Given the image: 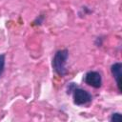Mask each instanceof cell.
Returning <instances> with one entry per match:
<instances>
[{"mask_svg":"<svg viewBox=\"0 0 122 122\" xmlns=\"http://www.w3.org/2000/svg\"><path fill=\"white\" fill-rule=\"evenodd\" d=\"M68 57H69L68 50H60L56 51V53L53 56L52 69L59 76H64L67 73L66 63H67Z\"/></svg>","mask_w":122,"mask_h":122,"instance_id":"obj_1","label":"cell"},{"mask_svg":"<svg viewBox=\"0 0 122 122\" xmlns=\"http://www.w3.org/2000/svg\"><path fill=\"white\" fill-rule=\"evenodd\" d=\"M72 92H73V102L75 105H78V106L86 105V104L90 103L92 99V94L83 89L76 87L72 91Z\"/></svg>","mask_w":122,"mask_h":122,"instance_id":"obj_2","label":"cell"},{"mask_svg":"<svg viewBox=\"0 0 122 122\" xmlns=\"http://www.w3.org/2000/svg\"><path fill=\"white\" fill-rule=\"evenodd\" d=\"M84 82L92 87V88H95V89H98L101 87L102 85V77H101V74L98 72V71H89L85 74L84 76Z\"/></svg>","mask_w":122,"mask_h":122,"instance_id":"obj_3","label":"cell"},{"mask_svg":"<svg viewBox=\"0 0 122 122\" xmlns=\"http://www.w3.org/2000/svg\"><path fill=\"white\" fill-rule=\"evenodd\" d=\"M111 71L112 76L114 77L115 81H116V85L118 88V91L121 92V75H122V64L117 62L114 63L112 67H111Z\"/></svg>","mask_w":122,"mask_h":122,"instance_id":"obj_4","label":"cell"},{"mask_svg":"<svg viewBox=\"0 0 122 122\" xmlns=\"http://www.w3.org/2000/svg\"><path fill=\"white\" fill-rule=\"evenodd\" d=\"M111 121L112 122H120L122 121V116L119 112H115V113H112V116H111Z\"/></svg>","mask_w":122,"mask_h":122,"instance_id":"obj_5","label":"cell"},{"mask_svg":"<svg viewBox=\"0 0 122 122\" xmlns=\"http://www.w3.org/2000/svg\"><path fill=\"white\" fill-rule=\"evenodd\" d=\"M5 69V54H0V77Z\"/></svg>","mask_w":122,"mask_h":122,"instance_id":"obj_6","label":"cell"}]
</instances>
